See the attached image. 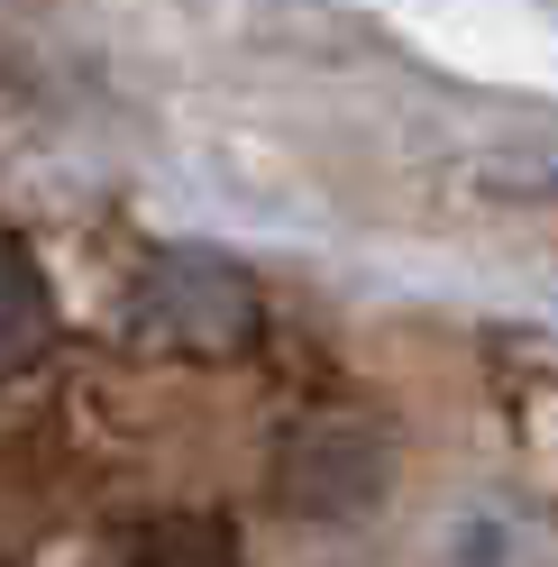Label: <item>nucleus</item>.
<instances>
[{
	"label": "nucleus",
	"instance_id": "nucleus-1",
	"mask_svg": "<svg viewBox=\"0 0 558 567\" xmlns=\"http://www.w3.org/2000/svg\"><path fill=\"white\" fill-rule=\"evenodd\" d=\"M266 330V293L238 257L211 247H147L120 293V339L156 358H238Z\"/></svg>",
	"mask_w": 558,
	"mask_h": 567
},
{
	"label": "nucleus",
	"instance_id": "nucleus-2",
	"mask_svg": "<svg viewBox=\"0 0 558 567\" xmlns=\"http://www.w3.org/2000/svg\"><path fill=\"white\" fill-rule=\"evenodd\" d=\"M101 567H238V540L229 522H202V513H165V522H137L120 530Z\"/></svg>",
	"mask_w": 558,
	"mask_h": 567
},
{
	"label": "nucleus",
	"instance_id": "nucleus-3",
	"mask_svg": "<svg viewBox=\"0 0 558 567\" xmlns=\"http://www.w3.org/2000/svg\"><path fill=\"white\" fill-rule=\"evenodd\" d=\"M55 339V302H46V275H38V257L0 229V375H19L38 348Z\"/></svg>",
	"mask_w": 558,
	"mask_h": 567
}]
</instances>
